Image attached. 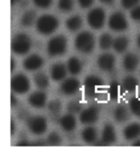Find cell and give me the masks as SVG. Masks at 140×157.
I'll return each instance as SVG.
<instances>
[{
  "label": "cell",
  "mask_w": 140,
  "mask_h": 157,
  "mask_svg": "<svg viewBox=\"0 0 140 157\" xmlns=\"http://www.w3.org/2000/svg\"><path fill=\"white\" fill-rule=\"evenodd\" d=\"M57 7L61 12L68 13L74 8V0H58Z\"/></svg>",
  "instance_id": "f546056e"
},
{
  "label": "cell",
  "mask_w": 140,
  "mask_h": 157,
  "mask_svg": "<svg viewBox=\"0 0 140 157\" xmlns=\"http://www.w3.org/2000/svg\"><path fill=\"white\" fill-rule=\"evenodd\" d=\"M93 2L94 0H78L79 5L84 9L90 7L93 4Z\"/></svg>",
  "instance_id": "74e56055"
},
{
  "label": "cell",
  "mask_w": 140,
  "mask_h": 157,
  "mask_svg": "<svg viewBox=\"0 0 140 157\" xmlns=\"http://www.w3.org/2000/svg\"><path fill=\"white\" fill-rule=\"evenodd\" d=\"M18 1H19V0H11V4H12V6H13V5L16 4Z\"/></svg>",
  "instance_id": "7dc6e473"
},
{
  "label": "cell",
  "mask_w": 140,
  "mask_h": 157,
  "mask_svg": "<svg viewBox=\"0 0 140 157\" xmlns=\"http://www.w3.org/2000/svg\"><path fill=\"white\" fill-rule=\"evenodd\" d=\"M136 41H137L138 47V48H140V34L137 36V39H136Z\"/></svg>",
  "instance_id": "bcb514c9"
},
{
  "label": "cell",
  "mask_w": 140,
  "mask_h": 157,
  "mask_svg": "<svg viewBox=\"0 0 140 157\" xmlns=\"http://www.w3.org/2000/svg\"><path fill=\"white\" fill-rule=\"evenodd\" d=\"M130 111L137 117L140 118V98L134 97L131 98L129 102Z\"/></svg>",
  "instance_id": "4dcf8cb0"
},
{
  "label": "cell",
  "mask_w": 140,
  "mask_h": 157,
  "mask_svg": "<svg viewBox=\"0 0 140 157\" xmlns=\"http://www.w3.org/2000/svg\"><path fill=\"white\" fill-rule=\"evenodd\" d=\"M129 46V39L126 36L116 37L113 42L112 48L118 53L125 52Z\"/></svg>",
  "instance_id": "d4e9b609"
},
{
  "label": "cell",
  "mask_w": 140,
  "mask_h": 157,
  "mask_svg": "<svg viewBox=\"0 0 140 157\" xmlns=\"http://www.w3.org/2000/svg\"><path fill=\"white\" fill-rule=\"evenodd\" d=\"M33 2L37 7L41 9H46L51 6L52 0H33Z\"/></svg>",
  "instance_id": "d590c367"
},
{
  "label": "cell",
  "mask_w": 140,
  "mask_h": 157,
  "mask_svg": "<svg viewBox=\"0 0 140 157\" xmlns=\"http://www.w3.org/2000/svg\"><path fill=\"white\" fill-rule=\"evenodd\" d=\"M15 66H16V62H15V60L13 58L11 59V71L13 72V71L15 70Z\"/></svg>",
  "instance_id": "7bdbcfd3"
},
{
  "label": "cell",
  "mask_w": 140,
  "mask_h": 157,
  "mask_svg": "<svg viewBox=\"0 0 140 157\" xmlns=\"http://www.w3.org/2000/svg\"><path fill=\"white\" fill-rule=\"evenodd\" d=\"M140 63L139 56L134 52H128L122 60L123 68L128 72H134L138 67Z\"/></svg>",
  "instance_id": "9a60e30c"
},
{
  "label": "cell",
  "mask_w": 140,
  "mask_h": 157,
  "mask_svg": "<svg viewBox=\"0 0 140 157\" xmlns=\"http://www.w3.org/2000/svg\"><path fill=\"white\" fill-rule=\"evenodd\" d=\"M68 41L66 36L58 34L49 39L47 44V52L50 57L61 56L66 52Z\"/></svg>",
  "instance_id": "3957f363"
},
{
  "label": "cell",
  "mask_w": 140,
  "mask_h": 157,
  "mask_svg": "<svg viewBox=\"0 0 140 157\" xmlns=\"http://www.w3.org/2000/svg\"><path fill=\"white\" fill-rule=\"evenodd\" d=\"M123 136L127 141H134L140 137V124L132 123L123 130Z\"/></svg>",
  "instance_id": "ac0fdd59"
},
{
  "label": "cell",
  "mask_w": 140,
  "mask_h": 157,
  "mask_svg": "<svg viewBox=\"0 0 140 157\" xmlns=\"http://www.w3.org/2000/svg\"><path fill=\"white\" fill-rule=\"evenodd\" d=\"M100 111L96 106H88L84 109L80 113V121L85 125H92L99 119Z\"/></svg>",
  "instance_id": "30bf717a"
},
{
  "label": "cell",
  "mask_w": 140,
  "mask_h": 157,
  "mask_svg": "<svg viewBox=\"0 0 140 157\" xmlns=\"http://www.w3.org/2000/svg\"><path fill=\"white\" fill-rule=\"evenodd\" d=\"M88 25L93 29H101L106 21L105 11L101 7H94L87 15Z\"/></svg>",
  "instance_id": "52a82bcc"
},
{
  "label": "cell",
  "mask_w": 140,
  "mask_h": 157,
  "mask_svg": "<svg viewBox=\"0 0 140 157\" xmlns=\"http://www.w3.org/2000/svg\"><path fill=\"white\" fill-rule=\"evenodd\" d=\"M75 47L76 50L81 53H91L95 47L94 35L89 31H82L79 33L75 39Z\"/></svg>",
  "instance_id": "7a4b0ae2"
},
{
  "label": "cell",
  "mask_w": 140,
  "mask_h": 157,
  "mask_svg": "<svg viewBox=\"0 0 140 157\" xmlns=\"http://www.w3.org/2000/svg\"><path fill=\"white\" fill-rule=\"evenodd\" d=\"M97 65L100 70L105 72L112 71L115 68V58L114 55L109 52L101 54L97 60Z\"/></svg>",
  "instance_id": "4fadbf2b"
},
{
  "label": "cell",
  "mask_w": 140,
  "mask_h": 157,
  "mask_svg": "<svg viewBox=\"0 0 140 157\" xmlns=\"http://www.w3.org/2000/svg\"><path fill=\"white\" fill-rule=\"evenodd\" d=\"M128 21L122 12H115L111 15L108 20V26L114 32H123L128 28Z\"/></svg>",
  "instance_id": "9c48e42d"
},
{
  "label": "cell",
  "mask_w": 140,
  "mask_h": 157,
  "mask_svg": "<svg viewBox=\"0 0 140 157\" xmlns=\"http://www.w3.org/2000/svg\"><path fill=\"white\" fill-rule=\"evenodd\" d=\"M31 46V39L24 33L15 34L11 42L12 51L17 55H25L28 53Z\"/></svg>",
  "instance_id": "5b68a950"
},
{
  "label": "cell",
  "mask_w": 140,
  "mask_h": 157,
  "mask_svg": "<svg viewBox=\"0 0 140 157\" xmlns=\"http://www.w3.org/2000/svg\"><path fill=\"white\" fill-rule=\"evenodd\" d=\"M130 17L135 21H140V5H137L136 7L130 11Z\"/></svg>",
  "instance_id": "8d00e7d4"
},
{
  "label": "cell",
  "mask_w": 140,
  "mask_h": 157,
  "mask_svg": "<svg viewBox=\"0 0 140 157\" xmlns=\"http://www.w3.org/2000/svg\"><path fill=\"white\" fill-rule=\"evenodd\" d=\"M17 104V98H16L13 94H12V95H11V105H12V106H15Z\"/></svg>",
  "instance_id": "60d3db41"
},
{
  "label": "cell",
  "mask_w": 140,
  "mask_h": 157,
  "mask_svg": "<svg viewBox=\"0 0 140 157\" xmlns=\"http://www.w3.org/2000/svg\"><path fill=\"white\" fill-rule=\"evenodd\" d=\"M67 67L66 65L63 64L62 62H56L53 64L50 68V75L52 80L59 82L62 81L66 78L67 75Z\"/></svg>",
  "instance_id": "e0dca14e"
},
{
  "label": "cell",
  "mask_w": 140,
  "mask_h": 157,
  "mask_svg": "<svg viewBox=\"0 0 140 157\" xmlns=\"http://www.w3.org/2000/svg\"><path fill=\"white\" fill-rule=\"evenodd\" d=\"M113 116L116 122L125 123L130 118V112L126 106L119 105L115 108V110L113 111Z\"/></svg>",
  "instance_id": "603a6c76"
},
{
  "label": "cell",
  "mask_w": 140,
  "mask_h": 157,
  "mask_svg": "<svg viewBox=\"0 0 140 157\" xmlns=\"http://www.w3.org/2000/svg\"><path fill=\"white\" fill-rule=\"evenodd\" d=\"M132 145L134 147H140V137H138V139L134 140V143H133Z\"/></svg>",
  "instance_id": "ee69618b"
},
{
  "label": "cell",
  "mask_w": 140,
  "mask_h": 157,
  "mask_svg": "<svg viewBox=\"0 0 140 157\" xmlns=\"http://www.w3.org/2000/svg\"><path fill=\"white\" fill-rule=\"evenodd\" d=\"M81 137L85 143L94 144L98 141V131L93 126L88 125L82 130Z\"/></svg>",
  "instance_id": "ffe728a7"
},
{
  "label": "cell",
  "mask_w": 140,
  "mask_h": 157,
  "mask_svg": "<svg viewBox=\"0 0 140 157\" xmlns=\"http://www.w3.org/2000/svg\"><path fill=\"white\" fill-rule=\"evenodd\" d=\"M113 42H114V39L111 36V34H108V33H103L99 37L98 44H99V47L102 50L107 51L113 46Z\"/></svg>",
  "instance_id": "83f0119b"
},
{
  "label": "cell",
  "mask_w": 140,
  "mask_h": 157,
  "mask_svg": "<svg viewBox=\"0 0 140 157\" xmlns=\"http://www.w3.org/2000/svg\"><path fill=\"white\" fill-rule=\"evenodd\" d=\"M120 83L117 81H112L108 88V94L111 100H117L120 93Z\"/></svg>",
  "instance_id": "f1b7e54d"
},
{
  "label": "cell",
  "mask_w": 140,
  "mask_h": 157,
  "mask_svg": "<svg viewBox=\"0 0 140 157\" xmlns=\"http://www.w3.org/2000/svg\"><path fill=\"white\" fill-rule=\"evenodd\" d=\"M16 131V125L13 120H11V135H13Z\"/></svg>",
  "instance_id": "b9f144b4"
},
{
  "label": "cell",
  "mask_w": 140,
  "mask_h": 157,
  "mask_svg": "<svg viewBox=\"0 0 140 157\" xmlns=\"http://www.w3.org/2000/svg\"><path fill=\"white\" fill-rule=\"evenodd\" d=\"M114 0H100V2H102L104 4H111L112 3Z\"/></svg>",
  "instance_id": "f6af8a7d"
},
{
  "label": "cell",
  "mask_w": 140,
  "mask_h": 157,
  "mask_svg": "<svg viewBox=\"0 0 140 157\" xmlns=\"http://www.w3.org/2000/svg\"><path fill=\"white\" fill-rule=\"evenodd\" d=\"M116 141V133L114 126L110 124H107L104 125V127L102 131V137L100 141H97L96 143H98V146H108L115 143Z\"/></svg>",
  "instance_id": "8fae6325"
},
{
  "label": "cell",
  "mask_w": 140,
  "mask_h": 157,
  "mask_svg": "<svg viewBox=\"0 0 140 157\" xmlns=\"http://www.w3.org/2000/svg\"><path fill=\"white\" fill-rule=\"evenodd\" d=\"M139 82L134 76L128 75L126 76L122 81L123 89L127 93H134L136 91L138 87Z\"/></svg>",
  "instance_id": "cb8c5ba5"
},
{
  "label": "cell",
  "mask_w": 140,
  "mask_h": 157,
  "mask_svg": "<svg viewBox=\"0 0 140 157\" xmlns=\"http://www.w3.org/2000/svg\"><path fill=\"white\" fill-rule=\"evenodd\" d=\"M104 82L101 77L95 75H91L87 76L84 81V94L88 98H97L103 91Z\"/></svg>",
  "instance_id": "277c9868"
},
{
  "label": "cell",
  "mask_w": 140,
  "mask_h": 157,
  "mask_svg": "<svg viewBox=\"0 0 140 157\" xmlns=\"http://www.w3.org/2000/svg\"><path fill=\"white\" fill-rule=\"evenodd\" d=\"M47 144V142L46 141H43V140H36V141H34V142H32V146H45Z\"/></svg>",
  "instance_id": "ab89813d"
},
{
  "label": "cell",
  "mask_w": 140,
  "mask_h": 157,
  "mask_svg": "<svg viewBox=\"0 0 140 157\" xmlns=\"http://www.w3.org/2000/svg\"><path fill=\"white\" fill-rule=\"evenodd\" d=\"M47 144L49 146H59L61 143V137L59 133L56 132H50L46 139Z\"/></svg>",
  "instance_id": "1f68e13d"
},
{
  "label": "cell",
  "mask_w": 140,
  "mask_h": 157,
  "mask_svg": "<svg viewBox=\"0 0 140 157\" xmlns=\"http://www.w3.org/2000/svg\"><path fill=\"white\" fill-rule=\"evenodd\" d=\"M61 107H62V105H61V101L57 100V99L52 100L48 104V110H49V112L53 115H57L61 111Z\"/></svg>",
  "instance_id": "d6a6232c"
},
{
  "label": "cell",
  "mask_w": 140,
  "mask_h": 157,
  "mask_svg": "<svg viewBox=\"0 0 140 157\" xmlns=\"http://www.w3.org/2000/svg\"><path fill=\"white\" fill-rule=\"evenodd\" d=\"M26 125L29 132L34 135L44 134L48 128L47 120L41 115L28 117L26 120Z\"/></svg>",
  "instance_id": "8992f818"
},
{
  "label": "cell",
  "mask_w": 140,
  "mask_h": 157,
  "mask_svg": "<svg viewBox=\"0 0 140 157\" xmlns=\"http://www.w3.org/2000/svg\"><path fill=\"white\" fill-rule=\"evenodd\" d=\"M36 29L43 35H49L56 31L59 27V21L56 17L50 14H44L36 20Z\"/></svg>",
  "instance_id": "6da1fadb"
},
{
  "label": "cell",
  "mask_w": 140,
  "mask_h": 157,
  "mask_svg": "<svg viewBox=\"0 0 140 157\" xmlns=\"http://www.w3.org/2000/svg\"><path fill=\"white\" fill-rule=\"evenodd\" d=\"M44 65V60L37 54H32L23 61V67L25 71L32 72L41 68Z\"/></svg>",
  "instance_id": "5bb4252c"
},
{
  "label": "cell",
  "mask_w": 140,
  "mask_h": 157,
  "mask_svg": "<svg viewBox=\"0 0 140 157\" xmlns=\"http://www.w3.org/2000/svg\"><path fill=\"white\" fill-rule=\"evenodd\" d=\"M29 145H30V143H29L27 140L21 139L19 142H17V147H28V146H29Z\"/></svg>",
  "instance_id": "f35d334b"
},
{
  "label": "cell",
  "mask_w": 140,
  "mask_h": 157,
  "mask_svg": "<svg viewBox=\"0 0 140 157\" xmlns=\"http://www.w3.org/2000/svg\"><path fill=\"white\" fill-rule=\"evenodd\" d=\"M11 88L13 93L25 94L30 88V82L24 74H17L11 79Z\"/></svg>",
  "instance_id": "ba28073f"
},
{
  "label": "cell",
  "mask_w": 140,
  "mask_h": 157,
  "mask_svg": "<svg viewBox=\"0 0 140 157\" xmlns=\"http://www.w3.org/2000/svg\"><path fill=\"white\" fill-rule=\"evenodd\" d=\"M67 110L71 114H77L82 110V105L78 101H71L67 104Z\"/></svg>",
  "instance_id": "836d02e7"
},
{
  "label": "cell",
  "mask_w": 140,
  "mask_h": 157,
  "mask_svg": "<svg viewBox=\"0 0 140 157\" xmlns=\"http://www.w3.org/2000/svg\"><path fill=\"white\" fill-rule=\"evenodd\" d=\"M59 124L65 132H73L76 128V120L74 114L68 113L66 115H64L62 117L60 118Z\"/></svg>",
  "instance_id": "d6986e66"
},
{
  "label": "cell",
  "mask_w": 140,
  "mask_h": 157,
  "mask_svg": "<svg viewBox=\"0 0 140 157\" xmlns=\"http://www.w3.org/2000/svg\"><path fill=\"white\" fill-rule=\"evenodd\" d=\"M28 102L32 107L42 109L46 105L47 94L43 91H36L32 93L28 98Z\"/></svg>",
  "instance_id": "2e32d148"
},
{
  "label": "cell",
  "mask_w": 140,
  "mask_h": 157,
  "mask_svg": "<svg viewBox=\"0 0 140 157\" xmlns=\"http://www.w3.org/2000/svg\"><path fill=\"white\" fill-rule=\"evenodd\" d=\"M34 83L39 89H45L49 85V78L44 72H37L34 75Z\"/></svg>",
  "instance_id": "484cf974"
},
{
  "label": "cell",
  "mask_w": 140,
  "mask_h": 157,
  "mask_svg": "<svg viewBox=\"0 0 140 157\" xmlns=\"http://www.w3.org/2000/svg\"><path fill=\"white\" fill-rule=\"evenodd\" d=\"M66 27L69 31L71 32H77L79 31L83 25V20L80 16L75 15L72 17H69L66 21Z\"/></svg>",
  "instance_id": "7402d4cb"
},
{
  "label": "cell",
  "mask_w": 140,
  "mask_h": 157,
  "mask_svg": "<svg viewBox=\"0 0 140 157\" xmlns=\"http://www.w3.org/2000/svg\"><path fill=\"white\" fill-rule=\"evenodd\" d=\"M140 0H120L121 6L125 9H132L139 4Z\"/></svg>",
  "instance_id": "e575fe53"
},
{
  "label": "cell",
  "mask_w": 140,
  "mask_h": 157,
  "mask_svg": "<svg viewBox=\"0 0 140 157\" xmlns=\"http://www.w3.org/2000/svg\"><path fill=\"white\" fill-rule=\"evenodd\" d=\"M80 88V82L76 78H67L62 80L60 85V91L66 96L75 95Z\"/></svg>",
  "instance_id": "7c38bea8"
},
{
  "label": "cell",
  "mask_w": 140,
  "mask_h": 157,
  "mask_svg": "<svg viewBox=\"0 0 140 157\" xmlns=\"http://www.w3.org/2000/svg\"><path fill=\"white\" fill-rule=\"evenodd\" d=\"M67 71L72 75H77L80 74L83 69V64L78 57L76 56H71L68 59L66 63Z\"/></svg>",
  "instance_id": "44dd1931"
},
{
  "label": "cell",
  "mask_w": 140,
  "mask_h": 157,
  "mask_svg": "<svg viewBox=\"0 0 140 157\" xmlns=\"http://www.w3.org/2000/svg\"><path fill=\"white\" fill-rule=\"evenodd\" d=\"M36 20V13L34 10H27L21 18V24L24 27H30Z\"/></svg>",
  "instance_id": "4316f807"
}]
</instances>
